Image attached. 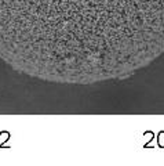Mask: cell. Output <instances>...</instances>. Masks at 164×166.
I'll list each match as a JSON object with an SVG mask.
<instances>
[{
  "label": "cell",
  "mask_w": 164,
  "mask_h": 166,
  "mask_svg": "<svg viewBox=\"0 0 164 166\" xmlns=\"http://www.w3.org/2000/svg\"><path fill=\"white\" fill-rule=\"evenodd\" d=\"M164 54V0H0V60L46 82L124 79Z\"/></svg>",
  "instance_id": "obj_1"
}]
</instances>
